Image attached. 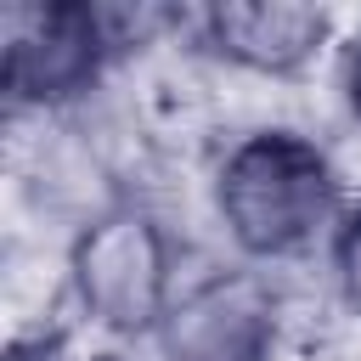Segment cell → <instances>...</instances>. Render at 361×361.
Returning <instances> with one entry per match:
<instances>
[{
  "instance_id": "cell-1",
  "label": "cell",
  "mask_w": 361,
  "mask_h": 361,
  "mask_svg": "<svg viewBox=\"0 0 361 361\" xmlns=\"http://www.w3.org/2000/svg\"><path fill=\"white\" fill-rule=\"evenodd\" d=\"M350 175L327 135L293 118H259L220 141L209 164V214L231 259L288 271L327 259V243L350 209Z\"/></svg>"
},
{
  "instance_id": "cell-2",
  "label": "cell",
  "mask_w": 361,
  "mask_h": 361,
  "mask_svg": "<svg viewBox=\"0 0 361 361\" xmlns=\"http://www.w3.org/2000/svg\"><path fill=\"white\" fill-rule=\"evenodd\" d=\"M186 276V254L175 226L147 203L118 192L62 243V293L79 327H90L113 350H141L158 338L175 288Z\"/></svg>"
},
{
  "instance_id": "cell-3",
  "label": "cell",
  "mask_w": 361,
  "mask_h": 361,
  "mask_svg": "<svg viewBox=\"0 0 361 361\" xmlns=\"http://www.w3.org/2000/svg\"><path fill=\"white\" fill-rule=\"evenodd\" d=\"M118 68V45L107 34V11L90 0H11L0 6V96L11 124L39 118L56 124L79 113L107 73Z\"/></svg>"
},
{
  "instance_id": "cell-4",
  "label": "cell",
  "mask_w": 361,
  "mask_h": 361,
  "mask_svg": "<svg viewBox=\"0 0 361 361\" xmlns=\"http://www.w3.org/2000/svg\"><path fill=\"white\" fill-rule=\"evenodd\" d=\"M288 293L276 271L243 259L186 265L175 305L152 338L158 361H282Z\"/></svg>"
},
{
  "instance_id": "cell-5",
  "label": "cell",
  "mask_w": 361,
  "mask_h": 361,
  "mask_svg": "<svg viewBox=\"0 0 361 361\" xmlns=\"http://www.w3.org/2000/svg\"><path fill=\"white\" fill-rule=\"evenodd\" d=\"M338 11L305 0H209L186 17V51L259 85H299L338 56Z\"/></svg>"
},
{
  "instance_id": "cell-6",
  "label": "cell",
  "mask_w": 361,
  "mask_h": 361,
  "mask_svg": "<svg viewBox=\"0 0 361 361\" xmlns=\"http://www.w3.org/2000/svg\"><path fill=\"white\" fill-rule=\"evenodd\" d=\"M327 282H333V299L350 322H361V192L350 197L333 243H327Z\"/></svg>"
},
{
  "instance_id": "cell-7",
  "label": "cell",
  "mask_w": 361,
  "mask_h": 361,
  "mask_svg": "<svg viewBox=\"0 0 361 361\" xmlns=\"http://www.w3.org/2000/svg\"><path fill=\"white\" fill-rule=\"evenodd\" d=\"M333 79H338V102H344V113L361 124V28H350V34L338 39Z\"/></svg>"
},
{
  "instance_id": "cell-8",
  "label": "cell",
  "mask_w": 361,
  "mask_h": 361,
  "mask_svg": "<svg viewBox=\"0 0 361 361\" xmlns=\"http://www.w3.org/2000/svg\"><path fill=\"white\" fill-rule=\"evenodd\" d=\"M73 361H141L135 350H113V344H102V350H90V355H73Z\"/></svg>"
}]
</instances>
